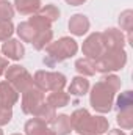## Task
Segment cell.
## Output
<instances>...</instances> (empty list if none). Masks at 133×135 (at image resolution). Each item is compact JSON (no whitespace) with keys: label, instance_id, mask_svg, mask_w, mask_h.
Returning a JSON list of instances; mask_svg holds the SVG:
<instances>
[{"label":"cell","instance_id":"1","mask_svg":"<svg viewBox=\"0 0 133 135\" xmlns=\"http://www.w3.org/2000/svg\"><path fill=\"white\" fill-rule=\"evenodd\" d=\"M119 86H121V80L116 75H108V77L102 79L99 83H96L94 88H93L91 105L100 113L110 112L111 105H113L114 91L119 90Z\"/></svg>","mask_w":133,"mask_h":135},{"label":"cell","instance_id":"2","mask_svg":"<svg viewBox=\"0 0 133 135\" xmlns=\"http://www.w3.org/2000/svg\"><path fill=\"white\" fill-rule=\"evenodd\" d=\"M70 126L80 135H100L108 131V121L103 116H91L88 110H75L70 116Z\"/></svg>","mask_w":133,"mask_h":135},{"label":"cell","instance_id":"3","mask_svg":"<svg viewBox=\"0 0 133 135\" xmlns=\"http://www.w3.org/2000/svg\"><path fill=\"white\" fill-rule=\"evenodd\" d=\"M77 50H78V46H77L75 39L64 36V38H61L55 42H49L45 46L47 55L44 57V63L47 66H53V65L66 60V58L74 57L77 54Z\"/></svg>","mask_w":133,"mask_h":135},{"label":"cell","instance_id":"4","mask_svg":"<svg viewBox=\"0 0 133 135\" xmlns=\"http://www.w3.org/2000/svg\"><path fill=\"white\" fill-rule=\"evenodd\" d=\"M33 85L44 91H61L66 85V77L61 72H49V71H38L34 74Z\"/></svg>","mask_w":133,"mask_h":135},{"label":"cell","instance_id":"5","mask_svg":"<svg viewBox=\"0 0 133 135\" xmlns=\"http://www.w3.org/2000/svg\"><path fill=\"white\" fill-rule=\"evenodd\" d=\"M125 61H127V57L124 50H106L93 65H94V69L99 72H108V71L122 69Z\"/></svg>","mask_w":133,"mask_h":135},{"label":"cell","instance_id":"6","mask_svg":"<svg viewBox=\"0 0 133 135\" xmlns=\"http://www.w3.org/2000/svg\"><path fill=\"white\" fill-rule=\"evenodd\" d=\"M5 77H6V82H9L16 91L24 93L30 86H33V77L30 75V72L25 68L19 66V65H13V66L6 68Z\"/></svg>","mask_w":133,"mask_h":135},{"label":"cell","instance_id":"7","mask_svg":"<svg viewBox=\"0 0 133 135\" xmlns=\"http://www.w3.org/2000/svg\"><path fill=\"white\" fill-rule=\"evenodd\" d=\"M44 102H45L44 101V93L33 85L27 91L22 93V112L27 115L36 116V113L44 105Z\"/></svg>","mask_w":133,"mask_h":135},{"label":"cell","instance_id":"8","mask_svg":"<svg viewBox=\"0 0 133 135\" xmlns=\"http://www.w3.org/2000/svg\"><path fill=\"white\" fill-rule=\"evenodd\" d=\"M83 54L88 58L97 60L100 55L105 52V44H103V38L102 33H93L91 36H88V39L83 42Z\"/></svg>","mask_w":133,"mask_h":135},{"label":"cell","instance_id":"9","mask_svg":"<svg viewBox=\"0 0 133 135\" xmlns=\"http://www.w3.org/2000/svg\"><path fill=\"white\" fill-rule=\"evenodd\" d=\"M19 99V93L14 90V86L3 80L0 82V107L3 108H11Z\"/></svg>","mask_w":133,"mask_h":135},{"label":"cell","instance_id":"10","mask_svg":"<svg viewBox=\"0 0 133 135\" xmlns=\"http://www.w3.org/2000/svg\"><path fill=\"white\" fill-rule=\"evenodd\" d=\"M2 52L6 55L8 60H22L24 54H25V49H24L21 41H17V39H6L3 42V46H2Z\"/></svg>","mask_w":133,"mask_h":135},{"label":"cell","instance_id":"11","mask_svg":"<svg viewBox=\"0 0 133 135\" xmlns=\"http://www.w3.org/2000/svg\"><path fill=\"white\" fill-rule=\"evenodd\" d=\"M102 38H103L105 50H121L124 46V36L119 30L110 28L105 33H102Z\"/></svg>","mask_w":133,"mask_h":135},{"label":"cell","instance_id":"12","mask_svg":"<svg viewBox=\"0 0 133 135\" xmlns=\"http://www.w3.org/2000/svg\"><path fill=\"white\" fill-rule=\"evenodd\" d=\"M69 30L75 36H83L89 30V21L83 14H74L69 21Z\"/></svg>","mask_w":133,"mask_h":135},{"label":"cell","instance_id":"13","mask_svg":"<svg viewBox=\"0 0 133 135\" xmlns=\"http://www.w3.org/2000/svg\"><path fill=\"white\" fill-rule=\"evenodd\" d=\"M25 132L27 135H57L53 131H50L47 127L45 123L39 121L38 118H33L30 121H27L25 124Z\"/></svg>","mask_w":133,"mask_h":135},{"label":"cell","instance_id":"14","mask_svg":"<svg viewBox=\"0 0 133 135\" xmlns=\"http://www.w3.org/2000/svg\"><path fill=\"white\" fill-rule=\"evenodd\" d=\"M17 35H19V38H21L22 41L34 44V41H36V38H38V30L27 21V22H21V24L17 25Z\"/></svg>","mask_w":133,"mask_h":135},{"label":"cell","instance_id":"15","mask_svg":"<svg viewBox=\"0 0 133 135\" xmlns=\"http://www.w3.org/2000/svg\"><path fill=\"white\" fill-rule=\"evenodd\" d=\"M52 124H53V132L57 135H67V134H70V131H72L70 118L67 115L55 116V119L52 121Z\"/></svg>","mask_w":133,"mask_h":135},{"label":"cell","instance_id":"16","mask_svg":"<svg viewBox=\"0 0 133 135\" xmlns=\"http://www.w3.org/2000/svg\"><path fill=\"white\" fill-rule=\"evenodd\" d=\"M88 88H89V82L85 77H74L69 85V93L74 96H83L88 93Z\"/></svg>","mask_w":133,"mask_h":135},{"label":"cell","instance_id":"17","mask_svg":"<svg viewBox=\"0 0 133 135\" xmlns=\"http://www.w3.org/2000/svg\"><path fill=\"white\" fill-rule=\"evenodd\" d=\"M14 5L21 14H33L41 8V0H14Z\"/></svg>","mask_w":133,"mask_h":135},{"label":"cell","instance_id":"18","mask_svg":"<svg viewBox=\"0 0 133 135\" xmlns=\"http://www.w3.org/2000/svg\"><path fill=\"white\" fill-rule=\"evenodd\" d=\"M47 104L53 108H58V107H66L69 104V94L63 93V91H52L49 96H47Z\"/></svg>","mask_w":133,"mask_h":135},{"label":"cell","instance_id":"19","mask_svg":"<svg viewBox=\"0 0 133 135\" xmlns=\"http://www.w3.org/2000/svg\"><path fill=\"white\" fill-rule=\"evenodd\" d=\"M75 68L80 74L83 75H94L96 74V69H94V65L89 61V58H80L75 61Z\"/></svg>","mask_w":133,"mask_h":135},{"label":"cell","instance_id":"20","mask_svg":"<svg viewBox=\"0 0 133 135\" xmlns=\"http://www.w3.org/2000/svg\"><path fill=\"white\" fill-rule=\"evenodd\" d=\"M38 11H39L38 14L44 16V17H45V19H49L50 22H55V21L60 17V9H58L55 5H45L44 8H39Z\"/></svg>","mask_w":133,"mask_h":135},{"label":"cell","instance_id":"21","mask_svg":"<svg viewBox=\"0 0 133 135\" xmlns=\"http://www.w3.org/2000/svg\"><path fill=\"white\" fill-rule=\"evenodd\" d=\"M14 16L13 5L8 0H0V21H11Z\"/></svg>","mask_w":133,"mask_h":135},{"label":"cell","instance_id":"22","mask_svg":"<svg viewBox=\"0 0 133 135\" xmlns=\"http://www.w3.org/2000/svg\"><path fill=\"white\" fill-rule=\"evenodd\" d=\"M14 32L11 21H0V41H6Z\"/></svg>","mask_w":133,"mask_h":135},{"label":"cell","instance_id":"23","mask_svg":"<svg viewBox=\"0 0 133 135\" xmlns=\"http://www.w3.org/2000/svg\"><path fill=\"white\" fill-rule=\"evenodd\" d=\"M130 105H132V91H125L124 94L119 96L117 107L119 110H125V108H130Z\"/></svg>","mask_w":133,"mask_h":135},{"label":"cell","instance_id":"24","mask_svg":"<svg viewBox=\"0 0 133 135\" xmlns=\"http://www.w3.org/2000/svg\"><path fill=\"white\" fill-rule=\"evenodd\" d=\"M11 116H13L11 108H3V107H0V126L8 124V123L11 121Z\"/></svg>","mask_w":133,"mask_h":135},{"label":"cell","instance_id":"25","mask_svg":"<svg viewBox=\"0 0 133 135\" xmlns=\"http://www.w3.org/2000/svg\"><path fill=\"white\" fill-rule=\"evenodd\" d=\"M6 68H8V58H3L0 55V75L6 71Z\"/></svg>","mask_w":133,"mask_h":135},{"label":"cell","instance_id":"26","mask_svg":"<svg viewBox=\"0 0 133 135\" xmlns=\"http://www.w3.org/2000/svg\"><path fill=\"white\" fill-rule=\"evenodd\" d=\"M69 5H72V6H78V5H81V3H85L86 0H66Z\"/></svg>","mask_w":133,"mask_h":135},{"label":"cell","instance_id":"27","mask_svg":"<svg viewBox=\"0 0 133 135\" xmlns=\"http://www.w3.org/2000/svg\"><path fill=\"white\" fill-rule=\"evenodd\" d=\"M110 135H125V134H122L121 131H111V132H110Z\"/></svg>","mask_w":133,"mask_h":135},{"label":"cell","instance_id":"28","mask_svg":"<svg viewBox=\"0 0 133 135\" xmlns=\"http://www.w3.org/2000/svg\"><path fill=\"white\" fill-rule=\"evenodd\" d=\"M0 135H3V132H2V131H0Z\"/></svg>","mask_w":133,"mask_h":135},{"label":"cell","instance_id":"29","mask_svg":"<svg viewBox=\"0 0 133 135\" xmlns=\"http://www.w3.org/2000/svg\"><path fill=\"white\" fill-rule=\"evenodd\" d=\"M14 135H19V134H14Z\"/></svg>","mask_w":133,"mask_h":135}]
</instances>
